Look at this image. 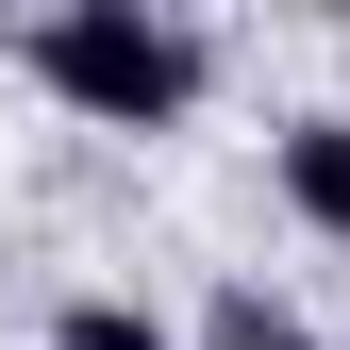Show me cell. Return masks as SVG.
I'll return each instance as SVG.
<instances>
[{
  "label": "cell",
  "instance_id": "cell-1",
  "mask_svg": "<svg viewBox=\"0 0 350 350\" xmlns=\"http://www.w3.org/2000/svg\"><path fill=\"white\" fill-rule=\"evenodd\" d=\"M17 67L51 83L83 134H184L200 83H217V33L167 17V0H51V17L17 33Z\"/></svg>",
  "mask_w": 350,
  "mask_h": 350
},
{
  "label": "cell",
  "instance_id": "cell-2",
  "mask_svg": "<svg viewBox=\"0 0 350 350\" xmlns=\"http://www.w3.org/2000/svg\"><path fill=\"white\" fill-rule=\"evenodd\" d=\"M267 184H284L300 234H334V250H350V117H284V134H267Z\"/></svg>",
  "mask_w": 350,
  "mask_h": 350
},
{
  "label": "cell",
  "instance_id": "cell-3",
  "mask_svg": "<svg viewBox=\"0 0 350 350\" xmlns=\"http://www.w3.org/2000/svg\"><path fill=\"white\" fill-rule=\"evenodd\" d=\"M200 350H317V317H300L284 284H217L200 300Z\"/></svg>",
  "mask_w": 350,
  "mask_h": 350
}]
</instances>
